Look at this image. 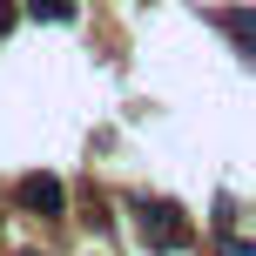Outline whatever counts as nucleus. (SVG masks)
Here are the masks:
<instances>
[{
  "mask_svg": "<svg viewBox=\"0 0 256 256\" xmlns=\"http://www.w3.org/2000/svg\"><path fill=\"white\" fill-rule=\"evenodd\" d=\"M135 216H142V243L148 250H189V222H182L176 202H142Z\"/></svg>",
  "mask_w": 256,
  "mask_h": 256,
  "instance_id": "obj_1",
  "label": "nucleus"
},
{
  "mask_svg": "<svg viewBox=\"0 0 256 256\" xmlns=\"http://www.w3.org/2000/svg\"><path fill=\"white\" fill-rule=\"evenodd\" d=\"M20 209L61 216V209H68V196H61V182H54V176H27V182H20Z\"/></svg>",
  "mask_w": 256,
  "mask_h": 256,
  "instance_id": "obj_2",
  "label": "nucleus"
},
{
  "mask_svg": "<svg viewBox=\"0 0 256 256\" xmlns=\"http://www.w3.org/2000/svg\"><path fill=\"white\" fill-rule=\"evenodd\" d=\"M27 14H48V20H74V0H27Z\"/></svg>",
  "mask_w": 256,
  "mask_h": 256,
  "instance_id": "obj_3",
  "label": "nucleus"
},
{
  "mask_svg": "<svg viewBox=\"0 0 256 256\" xmlns=\"http://www.w3.org/2000/svg\"><path fill=\"white\" fill-rule=\"evenodd\" d=\"M222 256H256V243H243V236H230V243H222Z\"/></svg>",
  "mask_w": 256,
  "mask_h": 256,
  "instance_id": "obj_4",
  "label": "nucleus"
},
{
  "mask_svg": "<svg viewBox=\"0 0 256 256\" xmlns=\"http://www.w3.org/2000/svg\"><path fill=\"white\" fill-rule=\"evenodd\" d=\"M7 20H14V0H0V34H7Z\"/></svg>",
  "mask_w": 256,
  "mask_h": 256,
  "instance_id": "obj_5",
  "label": "nucleus"
}]
</instances>
